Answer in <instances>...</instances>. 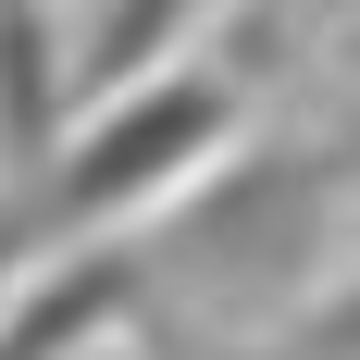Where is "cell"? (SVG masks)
<instances>
[{
  "label": "cell",
  "instance_id": "1",
  "mask_svg": "<svg viewBox=\"0 0 360 360\" xmlns=\"http://www.w3.org/2000/svg\"><path fill=\"white\" fill-rule=\"evenodd\" d=\"M212 137V100L199 87H162L149 112H124L87 162H75V186H63V212H100V199H124V186H149V174H174L186 149Z\"/></svg>",
  "mask_w": 360,
  "mask_h": 360
},
{
  "label": "cell",
  "instance_id": "2",
  "mask_svg": "<svg viewBox=\"0 0 360 360\" xmlns=\"http://www.w3.org/2000/svg\"><path fill=\"white\" fill-rule=\"evenodd\" d=\"M112 311H124V274H112V261H87V274H63L50 298H25V311L0 323V360H75Z\"/></svg>",
  "mask_w": 360,
  "mask_h": 360
}]
</instances>
